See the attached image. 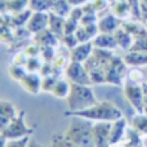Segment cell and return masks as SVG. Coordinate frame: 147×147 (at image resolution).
Wrapping results in <instances>:
<instances>
[{
  "mask_svg": "<svg viewBox=\"0 0 147 147\" xmlns=\"http://www.w3.org/2000/svg\"><path fill=\"white\" fill-rule=\"evenodd\" d=\"M66 116H79L83 119L90 120V121H115V120L123 117V112L115 103L110 101H102L97 102L96 105L88 107L81 111L75 112H65Z\"/></svg>",
  "mask_w": 147,
  "mask_h": 147,
  "instance_id": "1",
  "label": "cell"
},
{
  "mask_svg": "<svg viewBox=\"0 0 147 147\" xmlns=\"http://www.w3.org/2000/svg\"><path fill=\"white\" fill-rule=\"evenodd\" d=\"M65 101H66L69 112L81 111L98 102L92 86L84 85V84H71L70 93Z\"/></svg>",
  "mask_w": 147,
  "mask_h": 147,
  "instance_id": "2",
  "label": "cell"
},
{
  "mask_svg": "<svg viewBox=\"0 0 147 147\" xmlns=\"http://www.w3.org/2000/svg\"><path fill=\"white\" fill-rule=\"evenodd\" d=\"M71 117L72 120L65 132V136L78 147H94L93 140H92L93 121L79 116Z\"/></svg>",
  "mask_w": 147,
  "mask_h": 147,
  "instance_id": "3",
  "label": "cell"
},
{
  "mask_svg": "<svg viewBox=\"0 0 147 147\" xmlns=\"http://www.w3.org/2000/svg\"><path fill=\"white\" fill-rule=\"evenodd\" d=\"M26 112L20 111L17 114V116L13 117L10 120L9 125L3 130V134L7 137V140H16V138H23V137H30L34 133V129L26 125L25 121Z\"/></svg>",
  "mask_w": 147,
  "mask_h": 147,
  "instance_id": "4",
  "label": "cell"
},
{
  "mask_svg": "<svg viewBox=\"0 0 147 147\" xmlns=\"http://www.w3.org/2000/svg\"><path fill=\"white\" fill-rule=\"evenodd\" d=\"M124 96L130 106L138 114H143V89L142 83H137L127 79L124 83Z\"/></svg>",
  "mask_w": 147,
  "mask_h": 147,
  "instance_id": "5",
  "label": "cell"
},
{
  "mask_svg": "<svg viewBox=\"0 0 147 147\" xmlns=\"http://www.w3.org/2000/svg\"><path fill=\"white\" fill-rule=\"evenodd\" d=\"M125 75H127V63L120 57L114 56L105 69L106 83L112 85H121Z\"/></svg>",
  "mask_w": 147,
  "mask_h": 147,
  "instance_id": "6",
  "label": "cell"
},
{
  "mask_svg": "<svg viewBox=\"0 0 147 147\" xmlns=\"http://www.w3.org/2000/svg\"><path fill=\"white\" fill-rule=\"evenodd\" d=\"M63 74L71 84H84V85H90L92 84L88 70L85 69L84 63H81V62L70 61L67 63L66 69L63 70Z\"/></svg>",
  "mask_w": 147,
  "mask_h": 147,
  "instance_id": "7",
  "label": "cell"
},
{
  "mask_svg": "<svg viewBox=\"0 0 147 147\" xmlns=\"http://www.w3.org/2000/svg\"><path fill=\"white\" fill-rule=\"evenodd\" d=\"M110 121H93L92 127V140L94 147H111L110 146Z\"/></svg>",
  "mask_w": 147,
  "mask_h": 147,
  "instance_id": "8",
  "label": "cell"
},
{
  "mask_svg": "<svg viewBox=\"0 0 147 147\" xmlns=\"http://www.w3.org/2000/svg\"><path fill=\"white\" fill-rule=\"evenodd\" d=\"M48 23H49V12H32L25 27L27 28L30 34L35 35V34L48 28Z\"/></svg>",
  "mask_w": 147,
  "mask_h": 147,
  "instance_id": "9",
  "label": "cell"
},
{
  "mask_svg": "<svg viewBox=\"0 0 147 147\" xmlns=\"http://www.w3.org/2000/svg\"><path fill=\"white\" fill-rule=\"evenodd\" d=\"M121 22L123 21L120 18H117L114 13H102V14H98L97 26H98L99 32L114 34L121 26Z\"/></svg>",
  "mask_w": 147,
  "mask_h": 147,
  "instance_id": "10",
  "label": "cell"
},
{
  "mask_svg": "<svg viewBox=\"0 0 147 147\" xmlns=\"http://www.w3.org/2000/svg\"><path fill=\"white\" fill-rule=\"evenodd\" d=\"M93 43L88 41V43H79L75 48H72L71 51H69V59L74 62H84L90 57V54L93 53Z\"/></svg>",
  "mask_w": 147,
  "mask_h": 147,
  "instance_id": "11",
  "label": "cell"
},
{
  "mask_svg": "<svg viewBox=\"0 0 147 147\" xmlns=\"http://www.w3.org/2000/svg\"><path fill=\"white\" fill-rule=\"evenodd\" d=\"M41 79L43 76L38 72H26V75L22 78L20 84L27 93L38 94L41 92Z\"/></svg>",
  "mask_w": 147,
  "mask_h": 147,
  "instance_id": "12",
  "label": "cell"
},
{
  "mask_svg": "<svg viewBox=\"0 0 147 147\" xmlns=\"http://www.w3.org/2000/svg\"><path fill=\"white\" fill-rule=\"evenodd\" d=\"M125 134H127V120L124 117H120L112 121L110 129V146H116Z\"/></svg>",
  "mask_w": 147,
  "mask_h": 147,
  "instance_id": "13",
  "label": "cell"
},
{
  "mask_svg": "<svg viewBox=\"0 0 147 147\" xmlns=\"http://www.w3.org/2000/svg\"><path fill=\"white\" fill-rule=\"evenodd\" d=\"M59 39L52 32L49 28L40 31V32L34 35V43L38 44L39 47H56L58 44Z\"/></svg>",
  "mask_w": 147,
  "mask_h": 147,
  "instance_id": "14",
  "label": "cell"
},
{
  "mask_svg": "<svg viewBox=\"0 0 147 147\" xmlns=\"http://www.w3.org/2000/svg\"><path fill=\"white\" fill-rule=\"evenodd\" d=\"M94 48H101V49H112L117 48V43L115 40L114 34H105V32H99L96 38L92 40Z\"/></svg>",
  "mask_w": 147,
  "mask_h": 147,
  "instance_id": "15",
  "label": "cell"
},
{
  "mask_svg": "<svg viewBox=\"0 0 147 147\" xmlns=\"http://www.w3.org/2000/svg\"><path fill=\"white\" fill-rule=\"evenodd\" d=\"M65 21H66V18L65 17L49 12L48 28L59 39V40H61V38L65 35Z\"/></svg>",
  "mask_w": 147,
  "mask_h": 147,
  "instance_id": "16",
  "label": "cell"
},
{
  "mask_svg": "<svg viewBox=\"0 0 147 147\" xmlns=\"http://www.w3.org/2000/svg\"><path fill=\"white\" fill-rule=\"evenodd\" d=\"M123 59L127 63V66H132V67L147 66V53H145V52L129 51L127 52V54L124 56Z\"/></svg>",
  "mask_w": 147,
  "mask_h": 147,
  "instance_id": "17",
  "label": "cell"
},
{
  "mask_svg": "<svg viewBox=\"0 0 147 147\" xmlns=\"http://www.w3.org/2000/svg\"><path fill=\"white\" fill-rule=\"evenodd\" d=\"M114 36H115V40H116L119 48L124 49V51H127V52L132 48V44H133V40H134V39H133L132 34L128 32L124 27L120 26V27L114 32Z\"/></svg>",
  "mask_w": 147,
  "mask_h": 147,
  "instance_id": "18",
  "label": "cell"
},
{
  "mask_svg": "<svg viewBox=\"0 0 147 147\" xmlns=\"http://www.w3.org/2000/svg\"><path fill=\"white\" fill-rule=\"evenodd\" d=\"M71 9H72V5L69 3V0H52V5L49 12L66 18L69 17Z\"/></svg>",
  "mask_w": 147,
  "mask_h": 147,
  "instance_id": "19",
  "label": "cell"
},
{
  "mask_svg": "<svg viewBox=\"0 0 147 147\" xmlns=\"http://www.w3.org/2000/svg\"><path fill=\"white\" fill-rule=\"evenodd\" d=\"M70 88H71V83L69 80H65V79H58L56 83V85L53 86L51 94H53L56 98H62L66 99V97L70 93Z\"/></svg>",
  "mask_w": 147,
  "mask_h": 147,
  "instance_id": "20",
  "label": "cell"
},
{
  "mask_svg": "<svg viewBox=\"0 0 147 147\" xmlns=\"http://www.w3.org/2000/svg\"><path fill=\"white\" fill-rule=\"evenodd\" d=\"M111 9H112V13H114L117 18H120L121 21L128 17H132V14H130V8L125 0H116L115 3H112Z\"/></svg>",
  "mask_w": 147,
  "mask_h": 147,
  "instance_id": "21",
  "label": "cell"
},
{
  "mask_svg": "<svg viewBox=\"0 0 147 147\" xmlns=\"http://www.w3.org/2000/svg\"><path fill=\"white\" fill-rule=\"evenodd\" d=\"M31 13H32V10L31 9H25V10H21V12H17V13H13V14H10V23H12L13 26H16V27H22V26H26V23H27L28 18H30Z\"/></svg>",
  "mask_w": 147,
  "mask_h": 147,
  "instance_id": "22",
  "label": "cell"
},
{
  "mask_svg": "<svg viewBox=\"0 0 147 147\" xmlns=\"http://www.w3.org/2000/svg\"><path fill=\"white\" fill-rule=\"evenodd\" d=\"M132 128L140 134H147V115L137 112L132 117Z\"/></svg>",
  "mask_w": 147,
  "mask_h": 147,
  "instance_id": "23",
  "label": "cell"
},
{
  "mask_svg": "<svg viewBox=\"0 0 147 147\" xmlns=\"http://www.w3.org/2000/svg\"><path fill=\"white\" fill-rule=\"evenodd\" d=\"M18 114V111L16 110L14 105L9 101H4V99H0V116H5L9 117L10 120L13 117H16Z\"/></svg>",
  "mask_w": 147,
  "mask_h": 147,
  "instance_id": "24",
  "label": "cell"
},
{
  "mask_svg": "<svg viewBox=\"0 0 147 147\" xmlns=\"http://www.w3.org/2000/svg\"><path fill=\"white\" fill-rule=\"evenodd\" d=\"M52 0H28V9L32 12H49Z\"/></svg>",
  "mask_w": 147,
  "mask_h": 147,
  "instance_id": "25",
  "label": "cell"
},
{
  "mask_svg": "<svg viewBox=\"0 0 147 147\" xmlns=\"http://www.w3.org/2000/svg\"><path fill=\"white\" fill-rule=\"evenodd\" d=\"M28 8V0H7V12L13 13L21 12Z\"/></svg>",
  "mask_w": 147,
  "mask_h": 147,
  "instance_id": "26",
  "label": "cell"
},
{
  "mask_svg": "<svg viewBox=\"0 0 147 147\" xmlns=\"http://www.w3.org/2000/svg\"><path fill=\"white\" fill-rule=\"evenodd\" d=\"M47 147H78V146L74 145L65 134H62V136L54 134L53 137L51 138V143Z\"/></svg>",
  "mask_w": 147,
  "mask_h": 147,
  "instance_id": "27",
  "label": "cell"
},
{
  "mask_svg": "<svg viewBox=\"0 0 147 147\" xmlns=\"http://www.w3.org/2000/svg\"><path fill=\"white\" fill-rule=\"evenodd\" d=\"M27 70L25 69V66H21V65H17V63H12L9 66V75L13 80L18 81L20 83L22 80V78L26 75Z\"/></svg>",
  "mask_w": 147,
  "mask_h": 147,
  "instance_id": "28",
  "label": "cell"
},
{
  "mask_svg": "<svg viewBox=\"0 0 147 147\" xmlns=\"http://www.w3.org/2000/svg\"><path fill=\"white\" fill-rule=\"evenodd\" d=\"M58 79H59V76L54 75V74L48 75V76H43V79H41V92H48V93H51Z\"/></svg>",
  "mask_w": 147,
  "mask_h": 147,
  "instance_id": "29",
  "label": "cell"
},
{
  "mask_svg": "<svg viewBox=\"0 0 147 147\" xmlns=\"http://www.w3.org/2000/svg\"><path fill=\"white\" fill-rule=\"evenodd\" d=\"M44 61H41L40 58L38 57H28L27 61H26V65H25V69L27 70L28 72H39L43 66Z\"/></svg>",
  "mask_w": 147,
  "mask_h": 147,
  "instance_id": "30",
  "label": "cell"
},
{
  "mask_svg": "<svg viewBox=\"0 0 147 147\" xmlns=\"http://www.w3.org/2000/svg\"><path fill=\"white\" fill-rule=\"evenodd\" d=\"M129 51L145 52V53H147V34L146 35H142V36H138V38H134L133 44H132V48H130Z\"/></svg>",
  "mask_w": 147,
  "mask_h": 147,
  "instance_id": "31",
  "label": "cell"
},
{
  "mask_svg": "<svg viewBox=\"0 0 147 147\" xmlns=\"http://www.w3.org/2000/svg\"><path fill=\"white\" fill-rule=\"evenodd\" d=\"M40 57L44 62H53L56 58L54 47H41L40 48Z\"/></svg>",
  "mask_w": 147,
  "mask_h": 147,
  "instance_id": "32",
  "label": "cell"
},
{
  "mask_svg": "<svg viewBox=\"0 0 147 147\" xmlns=\"http://www.w3.org/2000/svg\"><path fill=\"white\" fill-rule=\"evenodd\" d=\"M61 41H62V44L69 49V51H71L72 48H75V47L79 44L75 34H65V35L61 38Z\"/></svg>",
  "mask_w": 147,
  "mask_h": 147,
  "instance_id": "33",
  "label": "cell"
},
{
  "mask_svg": "<svg viewBox=\"0 0 147 147\" xmlns=\"http://www.w3.org/2000/svg\"><path fill=\"white\" fill-rule=\"evenodd\" d=\"M80 26V22L72 20L70 17H66L65 21V34H75V31L78 30V27Z\"/></svg>",
  "mask_w": 147,
  "mask_h": 147,
  "instance_id": "34",
  "label": "cell"
},
{
  "mask_svg": "<svg viewBox=\"0 0 147 147\" xmlns=\"http://www.w3.org/2000/svg\"><path fill=\"white\" fill-rule=\"evenodd\" d=\"M75 36L76 39H78L79 43H88V41H92L90 36L88 35V32H86V30L84 28V26H79L78 30L75 31Z\"/></svg>",
  "mask_w": 147,
  "mask_h": 147,
  "instance_id": "35",
  "label": "cell"
},
{
  "mask_svg": "<svg viewBox=\"0 0 147 147\" xmlns=\"http://www.w3.org/2000/svg\"><path fill=\"white\" fill-rule=\"evenodd\" d=\"M28 142H30V137L16 138V140H8L7 146L5 147H27Z\"/></svg>",
  "mask_w": 147,
  "mask_h": 147,
  "instance_id": "36",
  "label": "cell"
},
{
  "mask_svg": "<svg viewBox=\"0 0 147 147\" xmlns=\"http://www.w3.org/2000/svg\"><path fill=\"white\" fill-rule=\"evenodd\" d=\"M83 16H84L83 8H81V7H72V9H71V12H70L69 17L72 18V20H75V21H78V22H80V20L83 18Z\"/></svg>",
  "mask_w": 147,
  "mask_h": 147,
  "instance_id": "37",
  "label": "cell"
},
{
  "mask_svg": "<svg viewBox=\"0 0 147 147\" xmlns=\"http://www.w3.org/2000/svg\"><path fill=\"white\" fill-rule=\"evenodd\" d=\"M97 21H98V14L84 13L83 18L80 20V25H89V23H96Z\"/></svg>",
  "mask_w": 147,
  "mask_h": 147,
  "instance_id": "38",
  "label": "cell"
},
{
  "mask_svg": "<svg viewBox=\"0 0 147 147\" xmlns=\"http://www.w3.org/2000/svg\"><path fill=\"white\" fill-rule=\"evenodd\" d=\"M25 53L27 54L28 57H38V56H40V47H39L38 44L34 43L26 48Z\"/></svg>",
  "mask_w": 147,
  "mask_h": 147,
  "instance_id": "39",
  "label": "cell"
},
{
  "mask_svg": "<svg viewBox=\"0 0 147 147\" xmlns=\"http://www.w3.org/2000/svg\"><path fill=\"white\" fill-rule=\"evenodd\" d=\"M92 3H93V5H94V8H96L97 13L103 12L105 9H107V7H109V4H110L107 0H92Z\"/></svg>",
  "mask_w": 147,
  "mask_h": 147,
  "instance_id": "40",
  "label": "cell"
},
{
  "mask_svg": "<svg viewBox=\"0 0 147 147\" xmlns=\"http://www.w3.org/2000/svg\"><path fill=\"white\" fill-rule=\"evenodd\" d=\"M143 89V114L147 115V83H142Z\"/></svg>",
  "mask_w": 147,
  "mask_h": 147,
  "instance_id": "41",
  "label": "cell"
},
{
  "mask_svg": "<svg viewBox=\"0 0 147 147\" xmlns=\"http://www.w3.org/2000/svg\"><path fill=\"white\" fill-rule=\"evenodd\" d=\"M9 123H10V119H9V117L0 116V132H3V130H4L5 128L9 125Z\"/></svg>",
  "mask_w": 147,
  "mask_h": 147,
  "instance_id": "42",
  "label": "cell"
},
{
  "mask_svg": "<svg viewBox=\"0 0 147 147\" xmlns=\"http://www.w3.org/2000/svg\"><path fill=\"white\" fill-rule=\"evenodd\" d=\"M88 1H90V0H69V3L72 7H81V5H84Z\"/></svg>",
  "mask_w": 147,
  "mask_h": 147,
  "instance_id": "43",
  "label": "cell"
},
{
  "mask_svg": "<svg viewBox=\"0 0 147 147\" xmlns=\"http://www.w3.org/2000/svg\"><path fill=\"white\" fill-rule=\"evenodd\" d=\"M7 142H8L7 137H5V136L0 132V147H5V146H7Z\"/></svg>",
  "mask_w": 147,
  "mask_h": 147,
  "instance_id": "44",
  "label": "cell"
},
{
  "mask_svg": "<svg viewBox=\"0 0 147 147\" xmlns=\"http://www.w3.org/2000/svg\"><path fill=\"white\" fill-rule=\"evenodd\" d=\"M27 147H44V146H43V145H40V143H38V142H36V141L30 140V142H28Z\"/></svg>",
  "mask_w": 147,
  "mask_h": 147,
  "instance_id": "45",
  "label": "cell"
},
{
  "mask_svg": "<svg viewBox=\"0 0 147 147\" xmlns=\"http://www.w3.org/2000/svg\"><path fill=\"white\" fill-rule=\"evenodd\" d=\"M107 1H109L110 4H112V3H115V1H116V0H107Z\"/></svg>",
  "mask_w": 147,
  "mask_h": 147,
  "instance_id": "46",
  "label": "cell"
},
{
  "mask_svg": "<svg viewBox=\"0 0 147 147\" xmlns=\"http://www.w3.org/2000/svg\"><path fill=\"white\" fill-rule=\"evenodd\" d=\"M141 1H143V3H146V4H147V0H141Z\"/></svg>",
  "mask_w": 147,
  "mask_h": 147,
  "instance_id": "47",
  "label": "cell"
},
{
  "mask_svg": "<svg viewBox=\"0 0 147 147\" xmlns=\"http://www.w3.org/2000/svg\"><path fill=\"white\" fill-rule=\"evenodd\" d=\"M0 14H1V12H0Z\"/></svg>",
  "mask_w": 147,
  "mask_h": 147,
  "instance_id": "48",
  "label": "cell"
}]
</instances>
